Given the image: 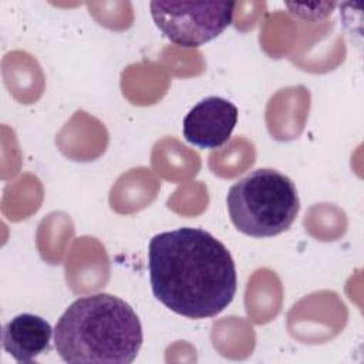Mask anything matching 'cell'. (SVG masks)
<instances>
[{
  "label": "cell",
  "instance_id": "obj_1",
  "mask_svg": "<svg viewBox=\"0 0 364 364\" xmlns=\"http://www.w3.org/2000/svg\"><path fill=\"white\" fill-rule=\"evenodd\" d=\"M148 270L156 300L188 318H209L222 313L237 289L230 252L199 228L155 235L148 246Z\"/></svg>",
  "mask_w": 364,
  "mask_h": 364
},
{
  "label": "cell",
  "instance_id": "obj_4",
  "mask_svg": "<svg viewBox=\"0 0 364 364\" xmlns=\"http://www.w3.org/2000/svg\"><path fill=\"white\" fill-rule=\"evenodd\" d=\"M233 1H151V17L173 44L195 48L230 26Z\"/></svg>",
  "mask_w": 364,
  "mask_h": 364
},
{
  "label": "cell",
  "instance_id": "obj_6",
  "mask_svg": "<svg viewBox=\"0 0 364 364\" xmlns=\"http://www.w3.org/2000/svg\"><path fill=\"white\" fill-rule=\"evenodd\" d=\"M53 328L36 314L21 313L7 321L1 333V344L18 363H31L50 350Z\"/></svg>",
  "mask_w": 364,
  "mask_h": 364
},
{
  "label": "cell",
  "instance_id": "obj_5",
  "mask_svg": "<svg viewBox=\"0 0 364 364\" xmlns=\"http://www.w3.org/2000/svg\"><path fill=\"white\" fill-rule=\"evenodd\" d=\"M237 122V108L222 97H206L199 101L183 118L185 139L200 148L215 149L225 145Z\"/></svg>",
  "mask_w": 364,
  "mask_h": 364
},
{
  "label": "cell",
  "instance_id": "obj_3",
  "mask_svg": "<svg viewBox=\"0 0 364 364\" xmlns=\"http://www.w3.org/2000/svg\"><path fill=\"white\" fill-rule=\"evenodd\" d=\"M235 228L252 237H273L297 218L300 199L294 182L272 168H259L235 182L226 196Z\"/></svg>",
  "mask_w": 364,
  "mask_h": 364
},
{
  "label": "cell",
  "instance_id": "obj_2",
  "mask_svg": "<svg viewBox=\"0 0 364 364\" xmlns=\"http://www.w3.org/2000/svg\"><path fill=\"white\" fill-rule=\"evenodd\" d=\"M144 341L134 309L122 299L97 293L74 300L58 318L54 346L65 363H132Z\"/></svg>",
  "mask_w": 364,
  "mask_h": 364
}]
</instances>
